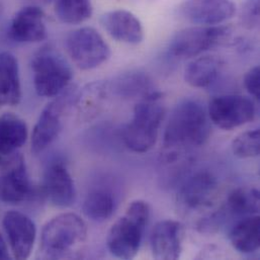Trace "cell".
I'll return each instance as SVG.
<instances>
[{
  "mask_svg": "<svg viewBox=\"0 0 260 260\" xmlns=\"http://www.w3.org/2000/svg\"><path fill=\"white\" fill-rule=\"evenodd\" d=\"M207 109L197 100H183L172 110L166 125L163 146L166 162L175 161L190 148L204 145L211 134Z\"/></svg>",
  "mask_w": 260,
  "mask_h": 260,
  "instance_id": "cell-1",
  "label": "cell"
},
{
  "mask_svg": "<svg viewBox=\"0 0 260 260\" xmlns=\"http://www.w3.org/2000/svg\"><path fill=\"white\" fill-rule=\"evenodd\" d=\"M224 62L216 56H203L191 61L184 70V79L192 87L206 88L222 73Z\"/></svg>",
  "mask_w": 260,
  "mask_h": 260,
  "instance_id": "cell-20",
  "label": "cell"
},
{
  "mask_svg": "<svg viewBox=\"0 0 260 260\" xmlns=\"http://www.w3.org/2000/svg\"><path fill=\"white\" fill-rule=\"evenodd\" d=\"M44 11L34 5L22 7L11 19L8 37L15 43H39L47 39Z\"/></svg>",
  "mask_w": 260,
  "mask_h": 260,
  "instance_id": "cell-15",
  "label": "cell"
},
{
  "mask_svg": "<svg viewBox=\"0 0 260 260\" xmlns=\"http://www.w3.org/2000/svg\"><path fill=\"white\" fill-rule=\"evenodd\" d=\"M185 230L181 223L165 220L157 223L150 237L153 256L156 259L174 260L183 250Z\"/></svg>",
  "mask_w": 260,
  "mask_h": 260,
  "instance_id": "cell-14",
  "label": "cell"
},
{
  "mask_svg": "<svg viewBox=\"0 0 260 260\" xmlns=\"http://www.w3.org/2000/svg\"><path fill=\"white\" fill-rule=\"evenodd\" d=\"M43 193L55 207L67 208L74 204L76 198L74 180L62 163H53L46 169Z\"/></svg>",
  "mask_w": 260,
  "mask_h": 260,
  "instance_id": "cell-16",
  "label": "cell"
},
{
  "mask_svg": "<svg viewBox=\"0 0 260 260\" xmlns=\"http://www.w3.org/2000/svg\"><path fill=\"white\" fill-rule=\"evenodd\" d=\"M207 111L210 121L224 130H233L250 123L256 113L252 100L237 94L213 99Z\"/></svg>",
  "mask_w": 260,
  "mask_h": 260,
  "instance_id": "cell-11",
  "label": "cell"
},
{
  "mask_svg": "<svg viewBox=\"0 0 260 260\" xmlns=\"http://www.w3.org/2000/svg\"><path fill=\"white\" fill-rule=\"evenodd\" d=\"M109 89L115 95L126 100H145L160 94L154 89L151 78L140 71H130L117 76L110 83Z\"/></svg>",
  "mask_w": 260,
  "mask_h": 260,
  "instance_id": "cell-19",
  "label": "cell"
},
{
  "mask_svg": "<svg viewBox=\"0 0 260 260\" xmlns=\"http://www.w3.org/2000/svg\"><path fill=\"white\" fill-rule=\"evenodd\" d=\"M0 106H1V104H0Z\"/></svg>",
  "mask_w": 260,
  "mask_h": 260,
  "instance_id": "cell-32",
  "label": "cell"
},
{
  "mask_svg": "<svg viewBox=\"0 0 260 260\" xmlns=\"http://www.w3.org/2000/svg\"><path fill=\"white\" fill-rule=\"evenodd\" d=\"M55 12L62 22L78 24L91 17L92 5L90 0H57Z\"/></svg>",
  "mask_w": 260,
  "mask_h": 260,
  "instance_id": "cell-25",
  "label": "cell"
},
{
  "mask_svg": "<svg viewBox=\"0 0 260 260\" xmlns=\"http://www.w3.org/2000/svg\"><path fill=\"white\" fill-rule=\"evenodd\" d=\"M31 194L25 161L19 153L0 156V201L18 205Z\"/></svg>",
  "mask_w": 260,
  "mask_h": 260,
  "instance_id": "cell-10",
  "label": "cell"
},
{
  "mask_svg": "<svg viewBox=\"0 0 260 260\" xmlns=\"http://www.w3.org/2000/svg\"><path fill=\"white\" fill-rule=\"evenodd\" d=\"M179 12L192 23L219 25L235 14L236 6L231 0H185Z\"/></svg>",
  "mask_w": 260,
  "mask_h": 260,
  "instance_id": "cell-13",
  "label": "cell"
},
{
  "mask_svg": "<svg viewBox=\"0 0 260 260\" xmlns=\"http://www.w3.org/2000/svg\"><path fill=\"white\" fill-rule=\"evenodd\" d=\"M0 259H10L7 245L1 235H0Z\"/></svg>",
  "mask_w": 260,
  "mask_h": 260,
  "instance_id": "cell-29",
  "label": "cell"
},
{
  "mask_svg": "<svg viewBox=\"0 0 260 260\" xmlns=\"http://www.w3.org/2000/svg\"><path fill=\"white\" fill-rule=\"evenodd\" d=\"M150 215L149 204L137 200L129 205L125 214L115 222L107 238L108 248L115 257L131 259L138 254Z\"/></svg>",
  "mask_w": 260,
  "mask_h": 260,
  "instance_id": "cell-2",
  "label": "cell"
},
{
  "mask_svg": "<svg viewBox=\"0 0 260 260\" xmlns=\"http://www.w3.org/2000/svg\"><path fill=\"white\" fill-rule=\"evenodd\" d=\"M101 22L108 34L115 40L139 45L144 40V29L139 18L125 9H116L105 13Z\"/></svg>",
  "mask_w": 260,
  "mask_h": 260,
  "instance_id": "cell-17",
  "label": "cell"
},
{
  "mask_svg": "<svg viewBox=\"0 0 260 260\" xmlns=\"http://www.w3.org/2000/svg\"><path fill=\"white\" fill-rule=\"evenodd\" d=\"M21 95L17 59L9 52H0V104L10 107L17 106Z\"/></svg>",
  "mask_w": 260,
  "mask_h": 260,
  "instance_id": "cell-18",
  "label": "cell"
},
{
  "mask_svg": "<svg viewBox=\"0 0 260 260\" xmlns=\"http://www.w3.org/2000/svg\"><path fill=\"white\" fill-rule=\"evenodd\" d=\"M231 32V28L226 25L187 27L173 37L169 45V53L179 59L198 57L226 42Z\"/></svg>",
  "mask_w": 260,
  "mask_h": 260,
  "instance_id": "cell-6",
  "label": "cell"
},
{
  "mask_svg": "<svg viewBox=\"0 0 260 260\" xmlns=\"http://www.w3.org/2000/svg\"><path fill=\"white\" fill-rule=\"evenodd\" d=\"M28 138L25 122L12 113L0 116V156L16 153Z\"/></svg>",
  "mask_w": 260,
  "mask_h": 260,
  "instance_id": "cell-21",
  "label": "cell"
},
{
  "mask_svg": "<svg viewBox=\"0 0 260 260\" xmlns=\"http://www.w3.org/2000/svg\"><path fill=\"white\" fill-rule=\"evenodd\" d=\"M259 191L254 187H240L233 190L222 207L226 217H247L259 213Z\"/></svg>",
  "mask_w": 260,
  "mask_h": 260,
  "instance_id": "cell-23",
  "label": "cell"
},
{
  "mask_svg": "<svg viewBox=\"0 0 260 260\" xmlns=\"http://www.w3.org/2000/svg\"><path fill=\"white\" fill-rule=\"evenodd\" d=\"M232 246L239 252L249 254L257 251L260 246V218L258 215L243 217L230 231Z\"/></svg>",
  "mask_w": 260,
  "mask_h": 260,
  "instance_id": "cell-22",
  "label": "cell"
},
{
  "mask_svg": "<svg viewBox=\"0 0 260 260\" xmlns=\"http://www.w3.org/2000/svg\"><path fill=\"white\" fill-rule=\"evenodd\" d=\"M233 154L240 159L254 158L259 155V129L249 130L240 134L232 143Z\"/></svg>",
  "mask_w": 260,
  "mask_h": 260,
  "instance_id": "cell-26",
  "label": "cell"
},
{
  "mask_svg": "<svg viewBox=\"0 0 260 260\" xmlns=\"http://www.w3.org/2000/svg\"><path fill=\"white\" fill-rule=\"evenodd\" d=\"M160 99L161 94L148 98L135 107L133 118L123 131L124 143L133 152L146 153L155 146L165 114Z\"/></svg>",
  "mask_w": 260,
  "mask_h": 260,
  "instance_id": "cell-4",
  "label": "cell"
},
{
  "mask_svg": "<svg viewBox=\"0 0 260 260\" xmlns=\"http://www.w3.org/2000/svg\"><path fill=\"white\" fill-rule=\"evenodd\" d=\"M34 87L39 96L56 98L64 92L73 77L65 58L55 49L45 47L31 61Z\"/></svg>",
  "mask_w": 260,
  "mask_h": 260,
  "instance_id": "cell-5",
  "label": "cell"
},
{
  "mask_svg": "<svg viewBox=\"0 0 260 260\" xmlns=\"http://www.w3.org/2000/svg\"><path fill=\"white\" fill-rule=\"evenodd\" d=\"M116 210L114 196L105 189H94L90 191L82 205L83 214L94 222H105L109 220Z\"/></svg>",
  "mask_w": 260,
  "mask_h": 260,
  "instance_id": "cell-24",
  "label": "cell"
},
{
  "mask_svg": "<svg viewBox=\"0 0 260 260\" xmlns=\"http://www.w3.org/2000/svg\"><path fill=\"white\" fill-rule=\"evenodd\" d=\"M42 1H44V2H51V1H53V0H42Z\"/></svg>",
  "mask_w": 260,
  "mask_h": 260,
  "instance_id": "cell-31",
  "label": "cell"
},
{
  "mask_svg": "<svg viewBox=\"0 0 260 260\" xmlns=\"http://www.w3.org/2000/svg\"><path fill=\"white\" fill-rule=\"evenodd\" d=\"M2 226L13 257L18 260L28 258L37 239L34 221L20 212L9 211L3 217Z\"/></svg>",
  "mask_w": 260,
  "mask_h": 260,
  "instance_id": "cell-12",
  "label": "cell"
},
{
  "mask_svg": "<svg viewBox=\"0 0 260 260\" xmlns=\"http://www.w3.org/2000/svg\"><path fill=\"white\" fill-rule=\"evenodd\" d=\"M218 194L217 178L208 171H202L184 181L178 190L176 205L182 215L188 216L211 208Z\"/></svg>",
  "mask_w": 260,
  "mask_h": 260,
  "instance_id": "cell-9",
  "label": "cell"
},
{
  "mask_svg": "<svg viewBox=\"0 0 260 260\" xmlns=\"http://www.w3.org/2000/svg\"><path fill=\"white\" fill-rule=\"evenodd\" d=\"M2 10H3V8H2V4H1V2H0V16H1V14H2Z\"/></svg>",
  "mask_w": 260,
  "mask_h": 260,
  "instance_id": "cell-30",
  "label": "cell"
},
{
  "mask_svg": "<svg viewBox=\"0 0 260 260\" xmlns=\"http://www.w3.org/2000/svg\"><path fill=\"white\" fill-rule=\"evenodd\" d=\"M244 85L247 91L257 101L260 99V69L258 66L251 68L244 77Z\"/></svg>",
  "mask_w": 260,
  "mask_h": 260,
  "instance_id": "cell-28",
  "label": "cell"
},
{
  "mask_svg": "<svg viewBox=\"0 0 260 260\" xmlns=\"http://www.w3.org/2000/svg\"><path fill=\"white\" fill-rule=\"evenodd\" d=\"M66 49L81 70L95 69L111 57L109 44L98 30L88 26L71 31L66 39Z\"/></svg>",
  "mask_w": 260,
  "mask_h": 260,
  "instance_id": "cell-7",
  "label": "cell"
},
{
  "mask_svg": "<svg viewBox=\"0 0 260 260\" xmlns=\"http://www.w3.org/2000/svg\"><path fill=\"white\" fill-rule=\"evenodd\" d=\"M259 6L260 0H245L241 13V21L244 27L253 29L258 26Z\"/></svg>",
  "mask_w": 260,
  "mask_h": 260,
  "instance_id": "cell-27",
  "label": "cell"
},
{
  "mask_svg": "<svg viewBox=\"0 0 260 260\" xmlns=\"http://www.w3.org/2000/svg\"><path fill=\"white\" fill-rule=\"evenodd\" d=\"M74 98L73 91L68 88L42 111L31 134V151L42 153L51 146L63 129L65 113Z\"/></svg>",
  "mask_w": 260,
  "mask_h": 260,
  "instance_id": "cell-8",
  "label": "cell"
},
{
  "mask_svg": "<svg viewBox=\"0 0 260 260\" xmlns=\"http://www.w3.org/2000/svg\"><path fill=\"white\" fill-rule=\"evenodd\" d=\"M87 237V226L76 214L64 213L54 217L41 233V250L46 257L60 258L80 246Z\"/></svg>",
  "mask_w": 260,
  "mask_h": 260,
  "instance_id": "cell-3",
  "label": "cell"
}]
</instances>
